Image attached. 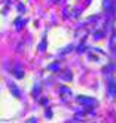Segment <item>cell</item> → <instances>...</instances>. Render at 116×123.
Instances as JSON below:
<instances>
[{
    "instance_id": "cell-3",
    "label": "cell",
    "mask_w": 116,
    "mask_h": 123,
    "mask_svg": "<svg viewBox=\"0 0 116 123\" xmlns=\"http://www.w3.org/2000/svg\"><path fill=\"white\" fill-rule=\"evenodd\" d=\"M14 76L16 79H22L24 77V70L18 65V64H15V67H14Z\"/></svg>"
},
{
    "instance_id": "cell-11",
    "label": "cell",
    "mask_w": 116,
    "mask_h": 123,
    "mask_svg": "<svg viewBox=\"0 0 116 123\" xmlns=\"http://www.w3.org/2000/svg\"><path fill=\"white\" fill-rule=\"evenodd\" d=\"M104 2H106V3H104V9L109 11V9H110V0H104Z\"/></svg>"
},
{
    "instance_id": "cell-4",
    "label": "cell",
    "mask_w": 116,
    "mask_h": 123,
    "mask_svg": "<svg viewBox=\"0 0 116 123\" xmlns=\"http://www.w3.org/2000/svg\"><path fill=\"white\" fill-rule=\"evenodd\" d=\"M7 86H9V89H11V92H12V95H15L16 98H21V91L18 89V87L14 85V83H7Z\"/></svg>"
},
{
    "instance_id": "cell-8",
    "label": "cell",
    "mask_w": 116,
    "mask_h": 123,
    "mask_svg": "<svg viewBox=\"0 0 116 123\" xmlns=\"http://www.w3.org/2000/svg\"><path fill=\"white\" fill-rule=\"evenodd\" d=\"M37 92H40V86H39V85H36V86H34V89H33V95L36 96V95H37Z\"/></svg>"
},
{
    "instance_id": "cell-1",
    "label": "cell",
    "mask_w": 116,
    "mask_h": 123,
    "mask_svg": "<svg viewBox=\"0 0 116 123\" xmlns=\"http://www.w3.org/2000/svg\"><path fill=\"white\" fill-rule=\"evenodd\" d=\"M76 101H77L79 104H82V105H95V104H97L95 99L89 98V96H77Z\"/></svg>"
},
{
    "instance_id": "cell-5",
    "label": "cell",
    "mask_w": 116,
    "mask_h": 123,
    "mask_svg": "<svg viewBox=\"0 0 116 123\" xmlns=\"http://www.w3.org/2000/svg\"><path fill=\"white\" fill-rule=\"evenodd\" d=\"M24 25H27V19H20V18H18V19L15 21V27H16V30H21Z\"/></svg>"
},
{
    "instance_id": "cell-6",
    "label": "cell",
    "mask_w": 116,
    "mask_h": 123,
    "mask_svg": "<svg viewBox=\"0 0 116 123\" xmlns=\"http://www.w3.org/2000/svg\"><path fill=\"white\" fill-rule=\"evenodd\" d=\"M110 49L116 50V31L112 34V39H110Z\"/></svg>"
},
{
    "instance_id": "cell-15",
    "label": "cell",
    "mask_w": 116,
    "mask_h": 123,
    "mask_svg": "<svg viewBox=\"0 0 116 123\" xmlns=\"http://www.w3.org/2000/svg\"><path fill=\"white\" fill-rule=\"evenodd\" d=\"M18 9H20V12H22L24 11V6L22 5H18Z\"/></svg>"
},
{
    "instance_id": "cell-14",
    "label": "cell",
    "mask_w": 116,
    "mask_h": 123,
    "mask_svg": "<svg viewBox=\"0 0 116 123\" xmlns=\"http://www.w3.org/2000/svg\"><path fill=\"white\" fill-rule=\"evenodd\" d=\"M46 117H48V119H49V117H52V111H51V110H48V111H46Z\"/></svg>"
},
{
    "instance_id": "cell-13",
    "label": "cell",
    "mask_w": 116,
    "mask_h": 123,
    "mask_svg": "<svg viewBox=\"0 0 116 123\" xmlns=\"http://www.w3.org/2000/svg\"><path fill=\"white\" fill-rule=\"evenodd\" d=\"M36 122H37V120H36V117H31V119L27 120V123H36Z\"/></svg>"
},
{
    "instance_id": "cell-9",
    "label": "cell",
    "mask_w": 116,
    "mask_h": 123,
    "mask_svg": "<svg viewBox=\"0 0 116 123\" xmlns=\"http://www.w3.org/2000/svg\"><path fill=\"white\" fill-rule=\"evenodd\" d=\"M48 70H51V71H55V70H58V64H52V65H49Z\"/></svg>"
},
{
    "instance_id": "cell-7",
    "label": "cell",
    "mask_w": 116,
    "mask_h": 123,
    "mask_svg": "<svg viewBox=\"0 0 116 123\" xmlns=\"http://www.w3.org/2000/svg\"><path fill=\"white\" fill-rule=\"evenodd\" d=\"M37 49L40 50V52H45V50H46V39H42V42H40V45L37 46Z\"/></svg>"
},
{
    "instance_id": "cell-10",
    "label": "cell",
    "mask_w": 116,
    "mask_h": 123,
    "mask_svg": "<svg viewBox=\"0 0 116 123\" xmlns=\"http://www.w3.org/2000/svg\"><path fill=\"white\" fill-rule=\"evenodd\" d=\"M103 36H104V31H98V33L94 34V37H95V39H100V37H103Z\"/></svg>"
},
{
    "instance_id": "cell-2",
    "label": "cell",
    "mask_w": 116,
    "mask_h": 123,
    "mask_svg": "<svg viewBox=\"0 0 116 123\" xmlns=\"http://www.w3.org/2000/svg\"><path fill=\"white\" fill-rule=\"evenodd\" d=\"M60 95H61V98L64 99V101H67V99H70V98H71V91L68 89V87L62 86L61 89H60Z\"/></svg>"
},
{
    "instance_id": "cell-12",
    "label": "cell",
    "mask_w": 116,
    "mask_h": 123,
    "mask_svg": "<svg viewBox=\"0 0 116 123\" xmlns=\"http://www.w3.org/2000/svg\"><path fill=\"white\" fill-rule=\"evenodd\" d=\"M70 49H73V46H71V45H70V46H67L64 50H62V54H67V52H70Z\"/></svg>"
}]
</instances>
